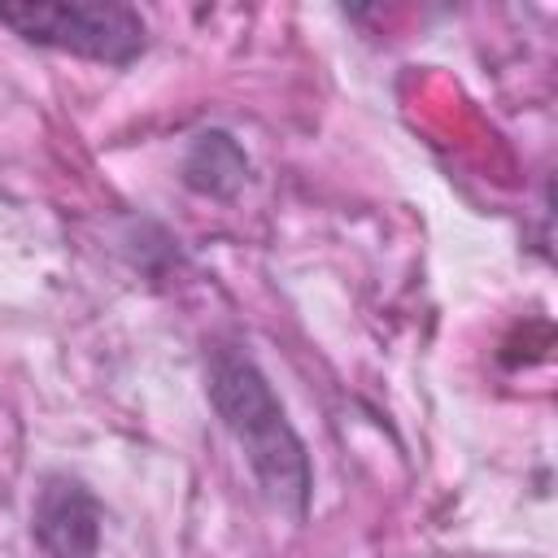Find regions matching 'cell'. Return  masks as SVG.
I'll return each mask as SVG.
<instances>
[{
	"label": "cell",
	"mask_w": 558,
	"mask_h": 558,
	"mask_svg": "<svg viewBox=\"0 0 558 558\" xmlns=\"http://www.w3.org/2000/svg\"><path fill=\"white\" fill-rule=\"evenodd\" d=\"M31 532L48 558H96L105 532V506L78 475L52 471L35 493Z\"/></svg>",
	"instance_id": "cell-3"
},
{
	"label": "cell",
	"mask_w": 558,
	"mask_h": 558,
	"mask_svg": "<svg viewBox=\"0 0 558 558\" xmlns=\"http://www.w3.org/2000/svg\"><path fill=\"white\" fill-rule=\"evenodd\" d=\"M183 183L201 196L231 201L248 183V157L235 144V135L222 131V126H209V131L192 135V144L183 153Z\"/></svg>",
	"instance_id": "cell-4"
},
{
	"label": "cell",
	"mask_w": 558,
	"mask_h": 558,
	"mask_svg": "<svg viewBox=\"0 0 558 558\" xmlns=\"http://www.w3.org/2000/svg\"><path fill=\"white\" fill-rule=\"evenodd\" d=\"M205 397H209L218 423L244 449V462H248L257 488L301 523L310 514V497H314L310 453H305V440L296 436V427L288 423V410L275 397L266 371L253 362V353L244 344L209 349Z\"/></svg>",
	"instance_id": "cell-1"
},
{
	"label": "cell",
	"mask_w": 558,
	"mask_h": 558,
	"mask_svg": "<svg viewBox=\"0 0 558 558\" xmlns=\"http://www.w3.org/2000/svg\"><path fill=\"white\" fill-rule=\"evenodd\" d=\"M0 26L35 48L113 70H126L148 52V22L122 0H9L0 4Z\"/></svg>",
	"instance_id": "cell-2"
}]
</instances>
